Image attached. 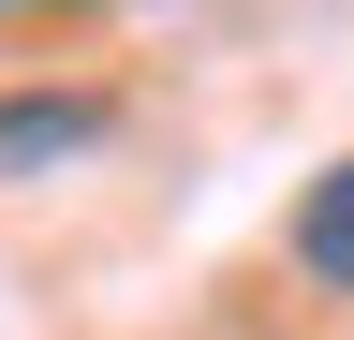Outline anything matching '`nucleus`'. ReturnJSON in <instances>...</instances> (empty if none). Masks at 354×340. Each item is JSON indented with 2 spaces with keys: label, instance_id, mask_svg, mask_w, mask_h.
I'll list each match as a JSON object with an SVG mask.
<instances>
[{
  "label": "nucleus",
  "instance_id": "obj_1",
  "mask_svg": "<svg viewBox=\"0 0 354 340\" xmlns=\"http://www.w3.org/2000/svg\"><path fill=\"white\" fill-rule=\"evenodd\" d=\"M118 134L104 89H0V178H44V163H88Z\"/></svg>",
  "mask_w": 354,
  "mask_h": 340
},
{
  "label": "nucleus",
  "instance_id": "obj_2",
  "mask_svg": "<svg viewBox=\"0 0 354 340\" xmlns=\"http://www.w3.org/2000/svg\"><path fill=\"white\" fill-rule=\"evenodd\" d=\"M295 267L325 281V296H354V163L310 178V207H295Z\"/></svg>",
  "mask_w": 354,
  "mask_h": 340
}]
</instances>
